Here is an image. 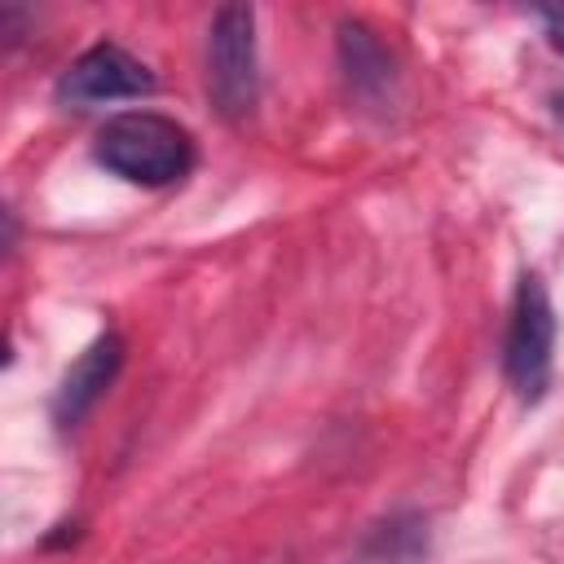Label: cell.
<instances>
[{
	"label": "cell",
	"instance_id": "obj_1",
	"mask_svg": "<svg viewBox=\"0 0 564 564\" xmlns=\"http://www.w3.org/2000/svg\"><path fill=\"white\" fill-rule=\"evenodd\" d=\"M97 163L132 185H172L194 167V137L154 110H123L97 132Z\"/></svg>",
	"mask_w": 564,
	"mask_h": 564
},
{
	"label": "cell",
	"instance_id": "obj_2",
	"mask_svg": "<svg viewBox=\"0 0 564 564\" xmlns=\"http://www.w3.org/2000/svg\"><path fill=\"white\" fill-rule=\"evenodd\" d=\"M551 361H555V308L538 273H524L516 286L511 304V326H507V383L524 405H538L551 388Z\"/></svg>",
	"mask_w": 564,
	"mask_h": 564
},
{
	"label": "cell",
	"instance_id": "obj_3",
	"mask_svg": "<svg viewBox=\"0 0 564 564\" xmlns=\"http://www.w3.org/2000/svg\"><path fill=\"white\" fill-rule=\"evenodd\" d=\"M207 93L225 119H242L256 106V13L247 4L216 9L207 26Z\"/></svg>",
	"mask_w": 564,
	"mask_h": 564
},
{
	"label": "cell",
	"instance_id": "obj_4",
	"mask_svg": "<svg viewBox=\"0 0 564 564\" xmlns=\"http://www.w3.org/2000/svg\"><path fill=\"white\" fill-rule=\"evenodd\" d=\"M154 88V75L141 57H132L119 44H93L79 53L62 79H57V101L66 106H101V101H123V97H145Z\"/></svg>",
	"mask_w": 564,
	"mask_h": 564
},
{
	"label": "cell",
	"instance_id": "obj_5",
	"mask_svg": "<svg viewBox=\"0 0 564 564\" xmlns=\"http://www.w3.org/2000/svg\"><path fill=\"white\" fill-rule=\"evenodd\" d=\"M119 361H123V344H119V335H110V330L97 335V339L70 361V370L62 375L57 397H53V419H57L62 427H75V423L97 405V397L110 388Z\"/></svg>",
	"mask_w": 564,
	"mask_h": 564
},
{
	"label": "cell",
	"instance_id": "obj_6",
	"mask_svg": "<svg viewBox=\"0 0 564 564\" xmlns=\"http://www.w3.org/2000/svg\"><path fill=\"white\" fill-rule=\"evenodd\" d=\"M339 53H344V66H348V79L357 93H388L392 62H388V48L366 26L344 22L339 26Z\"/></svg>",
	"mask_w": 564,
	"mask_h": 564
},
{
	"label": "cell",
	"instance_id": "obj_7",
	"mask_svg": "<svg viewBox=\"0 0 564 564\" xmlns=\"http://www.w3.org/2000/svg\"><path fill=\"white\" fill-rule=\"evenodd\" d=\"M533 18L542 22L546 40H551V44L564 53V9H560V4H538V9H533Z\"/></svg>",
	"mask_w": 564,
	"mask_h": 564
}]
</instances>
